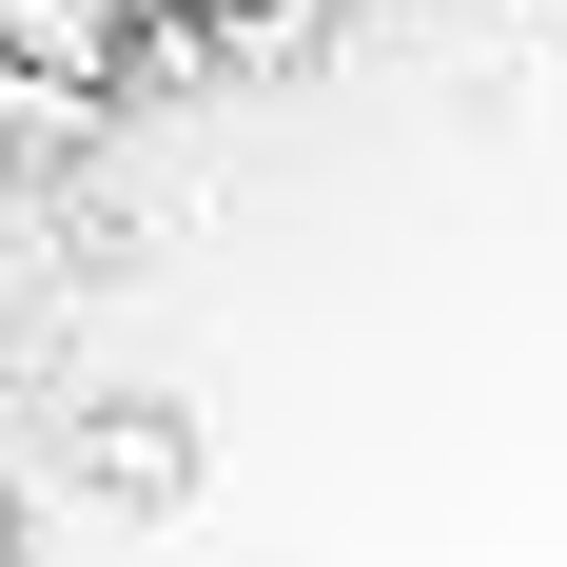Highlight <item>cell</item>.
<instances>
[{
    "label": "cell",
    "mask_w": 567,
    "mask_h": 567,
    "mask_svg": "<svg viewBox=\"0 0 567 567\" xmlns=\"http://www.w3.org/2000/svg\"><path fill=\"white\" fill-rule=\"evenodd\" d=\"M0 137H20V157H79V137H99V79H20V59H0Z\"/></svg>",
    "instance_id": "1"
},
{
    "label": "cell",
    "mask_w": 567,
    "mask_h": 567,
    "mask_svg": "<svg viewBox=\"0 0 567 567\" xmlns=\"http://www.w3.org/2000/svg\"><path fill=\"white\" fill-rule=\"evenodd\" d=\"M216 20H275V0H157V40H216Z\"/></svg>",
    "instance_id": "2"
}]
</instances>
